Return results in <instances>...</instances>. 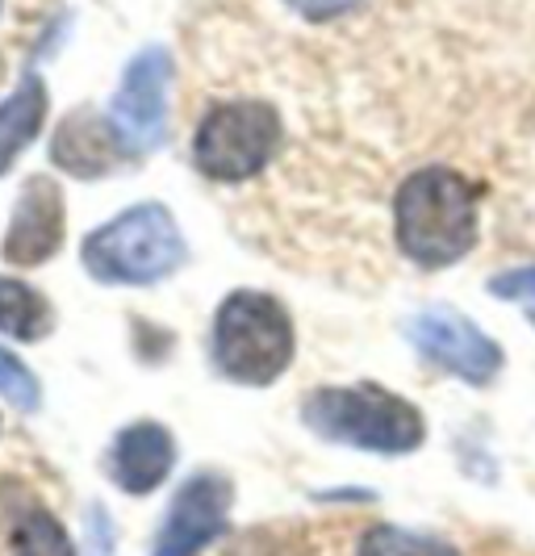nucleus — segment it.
I'll return each mask as SVG.
<instances>
[{"instance_id": "f257e3e1", "label": "nucleus", "mask_w": 535, "mask_h": 556, "mask_svg": "<svg viewBox=\"0 0 535 556\" xmlns=\"http://www.w3.org/2000/svg\"><path fill=\"white\" fill-rule=\"evenodd\" d=\"M481 197L485 189L456 167H423L406 176L394 197L397 248L423 268H448L464 260L477 248Z\"/></svg>"}, {"instance_id": "f03ea898", "label": "nucleus", "mask_w": 535, "mask_h": 556, "mask_svg": "<svg viewBox=\"0 0 535 556\" xmlns=\"http://www.w3.org/2000/svg\"><path fill=\"white\" fill-rule=\"evenodd\" d=\"M306 422L335 444L365 447L381 456H402L423 444L426 427L419 406L381 386H347V390H318L306 402Z\"/></svg>"}, {"instance_id": "7ed1b4c3", "label": "nucleus", "mask_w": 535, "mask_h": 556, "mask_svg": "<svg viewBox=\"0 0 535 556\" xmlns=\"http://www.w3.org/2000/svg\"><path fill=\"white\" fill-rule=\"evenodd\" d=\"M214 356L234 381L268 386L293 361V323L281 302L268 293H234L226 298L214 323Z\"/></svg>"}, {"instance_id": "20e7f679", "label": "nucleus", "mask_w": 535, "mask_h": 556, "mask_svg": "<svg viewBox=\"0 0 535 556\" xmlns=\"http://www.w3.org/2000/svg\"><path fill=\"white\" fill-rule=\"evenodd\" d=\"M184 260V239L168 210L160 205H139L126 210L122 218L88 235L85 264L92 277L113 280V285H151L180 268Z\"/></svg>"}, {"instance_id": "39448f33", "label": "nucleus", "mask_w": 535, "mask_h": 556, "mask_svg": "<svg viewBox=\"0 0 535 556\" xmlns=\"http://www.w3.org/2000/svg\"><path fill=\"white\" fill-rule=\"evenodd\" d=\"M281 142L277 113L259 101L218 105L198 130V167L209 180H247Z\"/></svg>"}, {"instance_id": "423d86ee", "label": "nucleus", "mask_w": 535, "mask_h": 556, "mask_svg": "<svg viewBox=\"0 0 535 556\" xmlns=\"http://www.w3.org/2000/svg\"><path fill=\"white\" fill-rule=\"evenodd\" d=\"M410 339L419 343V352H423L426 361H435L444 372L469 381V386H489L502 372L498 339H489L460 309H423L410 323Z\"/></svg>"}, {"instance_id": "0eeeda50", "label": "nucleus", "mask_w": 535, "mask_h": 556, "mask_svg": "<svg viewBox=\"0 0 535 556\" xmlns=\"http://www.w3.org/2000/svg\"><path fill=\"white\" fill-rule=\"evenodd\" d=\"M168 76L171 63L160 47L142 51L126 67V80L117 88L110 110L113 135L126 151H155L160 139H164V126H168Z\"/></svg>"}, {"instance_id": "6e6552de", "label": "nucleus", "mask_w": 535, "mask_h": 556, "mask_svg": "<svg viewBox=\"0 0 535 556\" xmlns=\"http://www.w3.org/2000/svg\"><path fill=\"white\" fill-rule=\"evenodd\" d=\"M230 498L234 494L222 477H189L180 485V494L171 498L168 519H164L160 540H155V556H198L226 528Z\"/></svg>"}, {"instance_id": "1a4fd4ad", "label": "nucleus", "mask_w": 535, "mask_h": 556, "mask_svg": "<svg viewBox=\"0 0 535 556\" xmlns=\"http://www.w3.org/2000/svg\"><path fill=\"white\" fill-rule=\"evenodd\" d=\"M59 243H63V197L47 176H38L26 185V193L17 197L13 223L4 235V260L42 264L55 255Z\"/></svg>"}, {"instance_id": "9d476101", "label": "nucleus", "mask_w": 535, "mask_h": 556, "mask_svg": "<svg viewBox=\"0 0 535 556\" xmlns=\"http://www.w3.org/2000/svg\"><path fill=\"white\" fill-rule=\"evenodd\" d=\"M171 435L155 422H139V427H126L113 444L110 456V473L122 490L130 494H151L171 469Z\"/></svg>"}, {"instance_id": "9b49d317", "label": "nucleus", "mask_w": 535, "mask_h": 556, "mask_svg": "<svg viewBox=\"0 0 535 556\" xmlns=\"http://www.w3.org/2000/svg\"><path fill=\"white\" fill-rule=\"evenodd\" d=\"M42 113H47V92L38 80H26L0 105V172L13 164L29 147V139L38 135Z\"/></svg>"}, {"instance_id": "f8f14e48", "label": "nucleus", "mask_w": 535, "mask_h": 556, "mask_svg": "<svg viewBox=\"0 0 535 556\" xmlns=\"http://www.w3.org/2000/svg\"><path fill=\"white\" fill-rule=\"evenodd\" d=\"M55 164L67 167L72 176H97V172L113 167L110 139H105V130H101L97 117H85V113H80V117H72V122L59 130Z\"/></svg>"}, {"instance_id": "ddd939ff", "label": "nucleus", "mask_w": 535, "mask_h": 556, "mask_svg": "<svg viewBox=\"0 0 535 556\" xmlns=\"http://www.w3.org/2000/svg\"><path fill=\"white\" fill-rule=\"evenodd\" d=\"M0 331L13 339H38L51 331V309L22 280H0Z\"/></svg>"}, {"instance_id": "4468645a", "label": "nucleus", "mask_w": 535, "mask_h": 556, "mask_svg": "<svg viewBox=\"0 0 535 556\" xmlns=\"http://www.w3.org/2000/svg\"><path fill=\"white\" fill-rule=\"evenodd\" d=\"M360 556H460L448 540H435L423 531L406 528H372L360 540Z\"/></svg>"}, {"instance_id": "2eb2a0df", "label": "nucleus", "mask_w": 535, "mask_h": 556, "mask_svg": "<svg viewBox=\"0 0 535 556\" xmlns=\"http://www.w3.org/2000/svg\"><path fill=\"white\" fill-rule=\"evenodd\" d=\"M13 556H76L67 531L47 510H26L13 528Z\"/></svg>"}, {"instance_id": "dca6fc26", "label": "nucleus", "mask_w": 535, "mask_h": 556, "mask_svg": "<svg viewBox=\"0 0 535 556\" xmlns=\"http://www.w3.org/2000/svg\"><path fill=\"white\" fill-rule=\"evenodd\" d=\"M0 397H9L17 410H34L38 406V386L29 377V368L13 352L0 348Z\"/></svg>"}, {"instance_id": "f3484780", "label": "nucleus", "mask_w": 535, "mask_h": 556, "mask_svg": "<svg viewBox=\"0 0 535 556\" xmlns=\"http://www.w3.org/2000/svg\"><path fill=\"white\" fill-rule=\"evenodd\" d=\"M293 13L310 17V22H335L343 13H356L365 0H284Z\"/></svg>"}, {"instance_id": "a211bd4d", "label": "nucleus", "mask_w": 535, "mask_h": 556, "mask_svg": "<svg viewBox=\"0 0 535 556\" xmlns=\"http://www.w3.org/2000/svg\"><path fill=\"white\" fill-rule=\"evenodd\" d=\"M498 298L519 302V298H535V268H519V273H502V277L489 285Z\"/></svg>"}, {"instance_id": "6ab92c4d", "label": "nucleus", "mask_w": 535, "mask_h": 556, "mask_svg": "<svg viewBox=\"0 0 535 556\" xmlns=\"http://www.w3.org/2000/svg\"><path fill=\"white\" fill-rule=\"evenodd\" d=\"M532 323H535V314H532Z\"/></svg>"}]
</instances>
